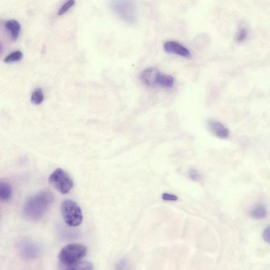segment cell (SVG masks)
Listing matches in <instances>:
<instances>
[{
  "label": "cell",
  "instance_id": "6da1fadb",
  "mask_svg": "<svg viewBox=\"0 0 270 270\" xmlns=\"http://www.w3.org/2000/svg\"><path fill=\"white\" fill-rule=\"evenodd\" d=\"M54 200L51 192L43 191L34 195L24 206L23 213L27 218L35 220L41 218Z\"/></svg>",
  "mask_w": 270,
  "mask_h": 270
},
{
  "label": "cell",
  "instance_id": "7a4b0ae2",
  "mask_svg": "<svg viewBox=\"0 0 270 270\" xmlns=\"http://www.w3.org/2000/svg\"><path fill=\"white\" fill-rule=\"evenodd\" d=\"M88 249L80 243L69 244L60 251L58 259L63 264L68 267L76 264L86 256Z\"/></svg>",
  "mask_w": 270,
  "mask_h": 270
},
{
  "label": "cell",
  "instance_id": "3957f363",
  "mask_svg": "<svg viewBox=\"0 0 270 270\" xmlns=\"http://www.w3.org/2000/svg\"><path fill=\"white\" fill-rule=\"evenodd\" d=\"M61 213L65 223L70 227L80 226L83 221V214L80 206L75 201L67 200L61 205Z\"/></svg>",
  "mask_w": 270,
  "mask_h": 270
},
{
  "label": "cell",
  "instance_id": "277c9868",
  "mask_svg": "<svg viewBox=\"0 0 270 270\" xmlns=\"http://www.w3.org/2000/svg\"><path fill=\"white\" fill-rule=\"evenodd\" d=\"M112 7L118 16L126 22L133 24L137 21L138 13L136 5L130 0L114 2Z\"/></svg>",
  "mask_w": 270,
  "mask_h": 270
},
{
  "label": "cell",
  "instance_id": "5b68a950",
  "mask_svg": "<svg viewBox=\"0 0 270 270\" xmlns=\"http://www.w3.org/2000/svg\"><path fill=\"white\" fill-rule=\"evenodd\" d=\"M49 183L63 194L69 193L74 185L72 179L66 171L59 168L56 169L49 177Z\"/></svg>",
  "mask_w": 270,
  "mask_h": 270
},
{
  "label": "cell",
  "instance_id": "8992f818",
  "mask_svg": "<svg viewBox=\"0 0 270 270\" xmlns=\"http://www.w3.org/2000/svg\"><path fill=\"white\" fill-rule=\"evenodd\" d=\"M163 47L165 51L168 53L187 58H190L192 57L189 49L176 41H167L164 44Z\"/></svg>",
  "mask_w": 270,
  "mask_h": 270
},
{
  "label": "cell",
  "instance_id": "52a82bcc",
  "mask_svg": "<svg viewBox=\"0 0 270 270\" xmlns=\"http://www.w3.org/2000/svg\"><path fill=\"white\" fill-rule=\"evenodd\" d=\"M161 72L155 67H149L144 70L141 75L142 82L149 87H154L158 85V82Z\"/></svg>",
  "mask_w": 270,
  "mask_h": 270
},
{
  "label": "cell",
  "instance_id": "ba28073f",
  "mask_svg": "<svg viewBox=\"0 0 270 270\" xmlns=\"http://www.w3.org/2000/svg\"><path fill=\"white\" fill-rule=\"evenodd\" d=\"M207 127L210 132L218 138L226 139L229 137L230 133L228 129L218 121L208 120Z\"/></svg>",
  "mask_w": 270,
  "mask_h": 270
},
{
  "label": "cell",
  "instance_id": "9c48e42d",
  "mask_svg": "<svg viewBox=\"0 0 270 270\" xmlns=\"http://www.w3.org/2000/svg\"><path fill=\"white\" fill-rule=\"evenodd\" d=\"M19 245L21 252L26 256L33 257L37 256L39 253V247L31 241H23Z\"/></svg>",
  "mask_w": 270,
  "mask_h": 270
},
{
  "label": "cell",
  "instance_id": "30bf717a",
  "mask_svg": "<svg viewBox=\"0 0 270 270\" xmlns=\"http://www.w3.org/2000/svg\"><path fill=\"white\" fill-rule=\"evenodd\" d=\"M5 26L10 33L12 39L15 41L19 37L21 31L19 22L16 20H9L6 22Z\"/></svg>",
  "mask_w": 270,
  "mask_h": 270
},
{
  "label": "cell",
  "instance_id": "8fae6325",
  "mask_svg": "<svg viewBox=\"0 0 270 270\" xmlns=\"http://www.w3.org/2000/svg\"><path fill=\"white\" fill-rule=\"evenodd\" d=\"M12 190L10 184L7 182H0V199L3 202H8L11 198Z\"/></svg>",
  "mask_w": 270,
  "mask_h": 270
},
{
  "label": "cell",
  "instance_id": "7c38bea8",
  "mask_svg": "<svg viewBox=\"0 0 270 270\" xmlns=\"http://www.w3.org/2000/svg\"><path fill=\"white\" fill-rule=\"evenodd\" d=\"M250 215L255 219L261 220L265 218L267 215L266 207L262 204L255 205L251 210Z\"/></svg>",
  "mask_w": 270,
  "mask_h": 270
},
{
  "label": "cell",
  "instance_id": "4fadbf2b",
  "mask_svg": "<svg viewBox=\"0 0 270 270\" xmlns=\"http://www.w3.org/2000/svg\"><path fill=\"white\" fill-rule=\"evenodd\" d=\"M174 84L175 79L173 77L161 73L159 77L158 85L163 88L170 89L174 86Z\"/></svg>",
  "mask_w": 270,
  "mask_h": 270
},
{
  "label": "cell",
  "instance_id": "5bb4252c",
  "mask_svg": "<svg viewBox=\"0 0 270 270\" xmlns=\"http://www.w3.org/2000/svg\"><path fill=\"white\" fill-rule=\"evenodd\" d=\"M44 99L43 92L40 88L35 90L31 95V101L35 105L41 104Z\"/></svg>",
  "mask_w": 270,
  "mask_h": 270
},
{
  "label": "cell",
  "instance_id": "9a60e30c",
  "mask_svg": "<svg viewBox=\"0 0 270 270\" xmlns=\"http://www.w3.org/2000/svg\"><path fill=\"white\" fill-rule=\"evenodd\" d=\"M23 57V53L20 51H15L8 55L4 59V62L11 63L20 60Z\"/></svg>",
  "mask_w": 270,
  "mask_h": 270
},
{
  "label": "cell",
  "instance_id": "2e32d148",
  "mask_svg": "<svg viewBox=\"0 0 270 270\" xmlns=\"http://www.w3.org/2000/svg\"><path fill=\"white\" fill-rule=\"evenodd\" d=\"M67 270H93V265L88 261H80L69 266Z\"/></svg>",
  "mask_w": 270,
  "mask_h": 270
},
{
  "label": "cell",
  "instance_id": "e0dca14e",
  "mask_svg": "<svg viewBox=\"0 0 270 270\" xmlns=\"http://www.w3.org/2000/svg\"><path fill=\"white\" fill-rule=\"evenodd\" d=\"M115 270H132V265L128 259H122L117 264Z\"/></svg>",
  "mask_w": 270,
  "mask_h": 270
},
{
  "label": "cell",
  "instance_id": "ac0fdd59",
  "mask_svg": "<svg viewBox=\"0 0 270 270\" xmlns=\"http://www.w3.org/2000/svg\"><path fill=\"white\" fill-rule=\"evenodd\" d=\"M75 4V1H73V0H70V1L66 2L59 10L58 15L59 16L64 15L71 7L74 5Z\"/></svg>",
  "mask_w": 270,
  "mask_h": 270
},
{
  "label": "cell",
  "instance_id": "d6986e66",
  "mask_svg": "<svg viewBox=\"0 0 270 270\" xmlns=\"http://www.w3.org/2000/svg\"><path fill=\"white\" fill-rule=\"evenodd\" d=\"M248 35V32L246 29L241 28L238 31L237 38V41L242 42L247 38Z\"/></svg>",
  "mask_w": 270,
  "mask_h": 270
},
{
  "label": "cell",
  "instance_id": "ffe728a7",
  "mask_svg": "<svg viewBox=\"0 0 270 270\" xmlns=\"http://www.w3.org/2000/svg\"><path fill=\"white\" fill-rule=\"evenodd\" d=\"M190 177L193 181H199L201 178V175L198 170L191 169L189 172Z\"/></svg>",
  "mask_w": 270,
  "mask_h": 270
},
{
  "label": "cell",
  "instance_id": "44dd1931",
  "mask_svg": "<svg viewBox=\"0 0 270 270\" xmlns=\"http://www.w3.org/2000/svg\"><path fill=\"white\" fill-rule=\"evenodd\" d=\"M162 198L166 201H177L178 200L177 196L167 193H164L162 195Z\"/></svg>",
  "mask_w": 270,
  "mask_h": 270
},
{
  "label": "cell",
  "instance_id": "7402d4cb",
  "mask_svg": "<svg viewBox=\"0 0 270 270\" xmlns=\"http://www.w3.org/2000/svg\"><path fill=\"white\" fill-rule=\"evenodd\" d=\"M263 238L266 242L270 244V226L264 230L263 233Z\"/></svg>",
  "mask_w": 270,
  "mask_h": 270
}]
</instances>
